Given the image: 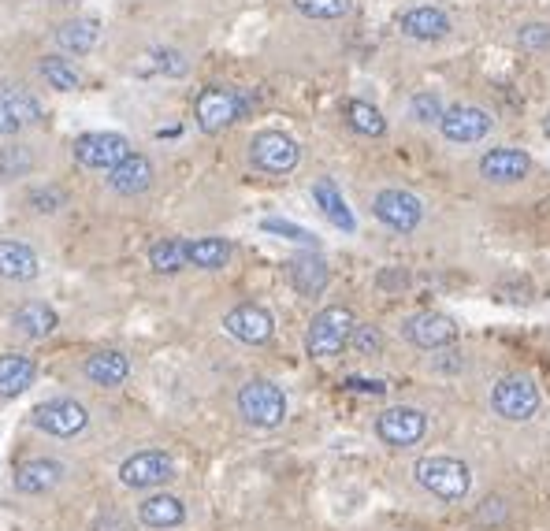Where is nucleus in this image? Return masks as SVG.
<instances>
[{"label": "nucleus", "instance_id": "obj_33", "mask_svg": "<svg viewBox=\"0 0 550 531\" xmlns=\"http://www.w3.org/2000/svg\"><path fill=\"white\" fill-rule=\"evenodd\" d=\"M294 8L309 19H339L346 15V0H294Z\"/></svg>", "mask_w": 550, "mask_h": 531}, {"label": "nucleus", "instance_id": "obj_28", "mask_svg": "<svg viewBox=\"0 0 550 531\" xmlns=\"http://www.w3.org/2000/svg\"><path fill=\"white\" fill-rule=\"evenodd\" d=\"M56 41L67 52H90L97 45V19H71L56 30Z\"/></svg>", "mask_w": 550, "mask_h": 531}, {"label": "nucleus", "instance_id": "obj_11", "mask_svg": "<svg viewBox=\"0 0 550 531\" xmlns=\"http://www.w3.org/2000/svg\"><path fill=\"white\" fill-rule=\"evenodd\" d=\"M30 420H34V428L67 439V435H79V431L86 428L90 413H86L79 402H71V398H56V402H41L38 409L30 413Z\"/></svg>", "mask_w": 550, "mask_h": 531}, {"label": "nucleus", "instance_id": "obj_13", "mask_svg": "<svg viewBox=\"0 0 550 531\" xmlns=\"http://www.w3.org/2000/svg\"><path fill=\"white\" fill-rule=\"evenodd\" d=\"M223 327H227V335L238 338V342H246V346H261L268 342L275 331V320L272 312L261 309V305H238L223 316Z\"/></svg>", "mask_w": 550, "mask_h": 531}, {"label": "nucleus", "instance_id": "obj_19", "mask_svg": "<svg viewBox=\"0 0 550 531\" xmlns=\"http://www.w3.org/2000/svg\"><path fill=\"white\" fill-rule=\"evenodd\" d=\"M331 272H328V264L320 257H298V260H290V283H294V290L298 294H305V298H320L324 294V286H328Z\"/></svg>", "mask_w": 550, "mask_h": 531}, {"label": "nucleus", "instance_id": "obj_25", "mask_svg": "<svg viewBox=\"0 0 550 531\" xmlns=\"http://www.w3.org/2000/svg\"><path fill=\"white\" fill-rule=\"evenodd\" d=\"M313 201L324 208V216H328L335 227H342V231H354V227H357L354 216H350V208H346V201H342L339 186H335L331 179L316 182V186H313Z\"/></svg>", "mask_w": 550, "mask_h": 531}, {"label": "nucleus", "instance_id": "obj_26", "mask_svg": "<svg viewBox=\"0 0 550 531\" xmlns=\"http://www.w3.org/2000/svg\"><path fill=\"white\" fill-rule=\"evenodd\" d=\"M186 257H190L194 268L216 272L231 260V242L227 238H197V242H186Z\"/></svg>", "mask_w": 550, "mask_h": 531}, {"label": "nucleus", "instance_id": "obj_37", "mask_svg": "<svg viewBox=\"0 0 550 531\" xmlns=\"http://www.w3.org/2000/svg\"><path fill=\"white\" fill-rule=\"evenodd\" d=\"M521 45L524 49H550V26L547 23H532L521 30Z\"/></svg>", "mask_w": 550, "mask_h": 531}, {"label": "nucleus", "instance_id": "obj_21", "mask_svg": "<svg viewBox=\"0 0 550 531\" xmlns=\"http://www.w3.org/2000/svg\"><path fill=\"white\" fill-rule=\"evenodd\" d=\"M0 275L15 279V283H27L38 275V253L23 242H0Z\"/></svg>", "mask_w": 550, "mask_h": 531}, {"label": "nucleus", "instance_id": "obj_16", "mask_svg": "<svg viewBox=\"0 0 550 531\" xmlns=\"http://www.w3.org/2000/svg\"><path fill=\"white\" fill-rule=\"evenodd\" d=\"M528 171H532V160H528V153H521V149H510V145L491 149V153H484V160H480V175H484L487 182H498V186L521 182Z\"/></svg>", "mask_w": 550, "mask_h": 531}, {"label": "nucleus", "instance_id": "obj_18", "mask_svg": "<svg viewBox=\"0 0 550 531\" xmlns=\"http://www.w3.org/2000/svg\"><path fill=\"white\" fill-rule=\"evenodd\" d=\"M402 34L417 41H439L450 34V15L443 8H413L402 15Z\"/></svg>", "mask_w": 550, "mask_h": 531}, {"label": "nucleus", "instance_id": "obj_3", "mask_svg": "<svg viewBox=\"0 0 550 531\" xmlns=\"http://www.w3.org/2000/svg\"><path fill=\"white\" fill-rule=\"evenodd\" d=\"M238 413L246 416L253 428H279L287 416V398L268 379H253L238 390Z\"/></svg>", "mask_w": 550, "mask_h": 531}, {"label": "nucleus", "instance_id": "obj_24", "mask_svg": "<svg viewBox=\"0 0 550 531\" xmlns=\"http://www.w3.org/2000/svg\"><path fill=\"white\" fill-rule=\"evenodd\" d=\"M86 376H90V383H97V387H119L123 379L131 376V364H127L123 353L108 350L86 361Z\"/></svg>", "mask_w": 550, "mask_h": 531}, {"label": "nucleus", "instance_id": "obj_31", "mask_svg": "<svg viewBox=\"0 0 550 531\" xmlns=\"http://www.w3.org/2000/svg\"><path fill=\"white\" fill-rule=\"evenodd\" d=\"M41 78H45L53 90H79L82 82L79 71L67 64V60H60V56H45V60H41Z\"/></svg>", "mask_w": 550, "mask_h": 531}, {"label": "nucleus", "instance_id": "obj_4", "mask_svg": "<svg viewBox=\"0 0 550 531\" xmlns=\"http://www.w3.org/2000/svg\"><path fill=\"white\" fill-rule=\"evenodd\" d=\"M491 409H495L502 420H532L539 409V390L528 376H506L498 379L495 390H491Z\"/></svg>", "mask_w": 550, "mask_h": 531}, {"label": "nucleus", "instance_id": "obj_32", "mask_svg": "<svg viewBox=\"0 0 550 531\" xmlns=\"http://www.w3.org/2000/svg\"><path fill=\"white\" fill-rule=\"evenodd\" d=\"M149 64H145V71H153V75H183L186 71V60H183V52H175V49H157V52H149L145 56Z\"/></svg>", "mask_w": 550, "mask_h": 531}, {"label": "nucleus", "instance_id": "obj_2", "mask_svg": "<svg viewBox=\"0 0 550 531\" xmlns=\"http://www.w3.org/2000/svg\"><path fill=\"white\" fill-rule=\"evenodd\" d=\"M354 327H357L354 312L342 309V305H331V309L316 312L313 324H309V335H305V350H309V357L328 361V357L342 353V346L354 335Z\"/></svg>", "mask_w": 550, "mask_h": 531}, {"label": "nucleus", "instance_id": "obj_39", "mask_svg": "<svg viewBox=\"0 0 550 531\" xmlns=\"http://www.w3.org/2000/svg\"><path fill=\"white\" fill-rule=\"evenodd\" d=\"M346 387H350V390H365V394H383V390H387L380 379H346Z\"/></svg>", "mask_w": 550, "mask_h": 531}, {"label": "nucleus", "instance_id": "obj_6", "mask_svg": "<svg viewBox=\"0 0 550 531\" xmlns=\"http://www.w3.org/2000/svg\"><path fill=\"white\" fill-rule=\"evenodd\" d=\"M298 142L283 134V130H264L249 142V160L253 168L268 171V175H287V171L298 168Z\"/></svg>", "mask_w": 550, "mask_h": 531}, {"label": "nucleus", "instance_id": "obj_34", "mask_svg": "<svg viewBox=\"0 0 550 531\" xmlns=\"http://www.w3.org/2000/svg\"><path fill=\"white\" fill-rule=\"evenodd\" d=\"M443 101L435 97V93H428V90H420L417 97H413V119L417 123H443Z\"/></svg>", "mask_w": 550, "mask_h": 531}, {"label": "nucleus", "instance_id": "obj_5", "mask_svg": "<svg viewBox=\"0 0 550 531\" xmlns=\"http://www.w3.org/2000/svg\"><path fill=\"white\" fill-rule=\"evenodd\" d=\"M249 101L242 93L235 90H220V86H212L197 97L194 104V116H197V127L205 130V134H220L223 127H231L235 119L246 116Z\"/></svg>", "mask_w": 550, "mask_h": 531}, {"label": "nucleus", "instance_id": "obj_40", "mask_svg": "<svg viewBox=\"0 0 550 531\" xmlns=\"http://www.w3.org/2000/svg\"><path fill=\"white\" fill-rule=\"evenodd\" d=\"M543 127H547V134H550V112H547V123H543Z\"/></svg>", "mask_w": 550, "mask_h": 531}, {"label": "nucleus", "instance_id": "obj_36", "mask_svg": "<svg viewBox=\"0 0 550 531\" xmlns=\"http://www.w3.org/2000/svg\"><path fill=\"white\" fill-rule=\"evenodd\" d=\"M350 342H354L357 353H380L383 350V335L372 324H357L354 335H350Z\"/></svg>", "mask_w": 550, "mask_h": 531}, {"label": "nucleus", "instance_id": "obj_10", "mask_svg": "<svg viewBox=\"0 0 550 531\" xmlns=\"http://www.w3.org/2000/svg\"><path fill=\"white\" fill-rule=\"evenodd\" d=\"M372 212H376L380 223H387L391 231H402V234L417 231L420 220H424V205H420L409 190H383V194H376Z\"/></svg>", "mask_w": 550, "mask_h": 531}, {"label": "nucleus", "instance_id": "obj_7", "mask_svg": "<svg viewBox=\"0 0 550 531\" xmlns=\"http://www.w3.org/2000/svg\"><path fill=\"white\" fill-rule=\"evenodd\" d=\"M376 435H380L387 446L394 450H406V446H417L424 435H428V416L413 409V405H394V409H383L376 416Z\"/></svg>", "mask_w": 550, "mask_h": 531}, {"label": "nucleus", "instance_id": "obj_30", "mask_svg": "<svg viewBox=\"0 0 550 531\" xmlns=\"http://www.w3.org/2000/svg\"><path fill=\"white\" fill-rule=\"evenodd\" d=\"M346 123H350L357 134H365V138H380L383 130H387V119H383L368 101H350L346 104Z\"/></svg>", "mask_w": 550, "mask_h": 531}, {"label": "nucleus", "instance_id": "obj_8", "mask_svg": "<svg viewBox=\"0 0 550 531\" xmlns=\"http://www.w3.org/2000/svg\"><path fill=\"white\" fill-rule=\"evenodd\" d=\"M131 156V142L123 134H112V130H97V134H82L75 142V160L82 168H101L112 171L119 160Z\"/></svg>", "mask_w": 550, "mask_h": 531}, {"label": "nucleus", "instance_id": "obj_9", "mask_svg": "<svg viewBox=\"0 0 550 531\" xmlns=\"http://www.w3.org/2000/svg\"><path fill=\"white\" fill-rule=\"evenodd\" d=\"M402 331L420 350H443V346L458 342V320L446 312H417L402 324Z\"/></svg>", "mask_w": 550, "mask_h": 531}, {"label": "nucleus", "instance_id": "obj_20", "mask_svg": "<svg viewBox=\"0 0 550 531\" xmlns=\"http://www.w3.org/2000/svg\"><path fill=\"white\" fill-rule=\"evenodd\" d=\"M138 517L142 524L149 528H179L186 520V509L179 498H171V494H149L142 506H138Z\"/></svg>", "mask_w": 550, "mask_h": 531}, {"label": "nucleus", "instance_id": "obj_12", "mask_svg": "<svg viewBox=\"0 0 550 531\" xmlns=\"http://www.w3.org/2000/svg\"><path fill=\"white\" fill-rule=\"evenodd\" d=\"M175 476V461L160 450H145V454H134L131 461H123L119 468V480L134 487V491H145V487H160Z\"/></svg>", "mask_w": 550, "mask_h": 531}, {"label": "nucleus", "instance_id": "obj_29", "mask_svg": "<svg viewBox=\"0 0 550 531\" xmlns=\"http://www.w3.org/2000/svg\"><path fill=\"white\" fill-rule=\"evenodd\" d=\"M149 264L164 275L186 268V264H190V257H186V242H179V238H160L157 246L149 249Z\"/></svg>", "mask_w": 550, "mask_h": 531}, {"label": "nucleus", "instance_id": "obj_27", "mask_svg": "<svg viewBox=\"0 0 550 531\" xmlns=\"http://www.w3.org/2000/svg\"><path fill=\"white\" fill-rule=\"evenodd\" d=\"M15 327L30 338H45L56 331V312L49 305H41V301H30V305L15 312Z\"/></svg>", "mask_w": 550, "mask_h": 531}, {"label": "nucleus", "instance_id": "obj_23", "mask_svg": "<svg viewBox=\"0 0 550 531\" xmlns=\"http://www.w3.org/2000/svg\"><path fill=\"white\" fill-rule=\"evenodd\" d=\"M30 383H34V361L30 357H19V353L0 357V398H15Z\"/></svg>", "mask_w": 550, "mask_h": 531}, {"label": "nucleus", "instance_id": "obj_22", "mask_svg": "<svg viewBox=\"0 0 550 531\" xmlns=\"http://www.w3.org/2000/svg\"><path fill=\"white\" fill-rule=\"evenodd\" d=\"M60 476H64V468L56 465V461L38 457V461H30V465H23L19 472H15V487H19L23 494H45L60 483Z\"/></svg>", "mask_w": 550, "mask_h": 531}, {"label": "nucleus", "instance_id": "obj_1", "mask_svg": "<svg viewBox=\"0 0 550 531\" xmlns=\"http://www.w3.org/2000/svg\"><path fill=\"white\" fill-rule=\"evenodd\" d=\"M413 476H417L420 487L428 494H435L439 502H465V498H469L472 472L461 457H446V454L420 457Z\"/></svg>", "mask_w": 550, "mask_h": 531}, {"label": "nucleus", "instance_id": "obj_35", "mask_svg": "<svg viewBox=\"0 0 550 531\" xmlns=\"http://www.w3.org/2000/svg\"><path fill=\"white\" fill-rule=\"evenodd\" d=\"M268 234H279V238H287V242H298V246H316V238L305 227H298V223L290 220H264L261 223Z\"/></svg>", "mask_w": 550, "mask_h": 531}, {"label": "nucleus", "instance_id": "obj_17", "mask_svg": "<svg viewBox=\"0 0 550 531\" xmlns=\"http://www.w3.org/2000/svg\"><path fill=\"white\" fill-rule=\"evenodd\" d=\"M149 182H153V164L138 153L119 160L116 168L108 171V186L116 194H142V190H149Z\"/></svg>", "mask_w": 550, "mask_h": 531}, {"label": "nucleus", "instance_id": "obj_15", "mask_svg": "<svg viewBox=\"0 0 550 531\" xmlns=\"http://www.w3.org/2000/svg\"><path fill=\"white\" fill-rule=\"evenodd\" d=\"M41 116V104L19 86H4L0 90V134H19V130L34 127Z\"/></svg>", "mask_w": 550, "mask_h": 531}, {"label": "nucleus", "instance_id": "obj_38", "mask_svg": "<svg viewBox=\"0 0 550 531\" xmlns=\"http://www.w3.org/2000/svg\"><path fill=\"white\" fill-rule=\"evenodd\" d=\"M30 205L41 208V212H56V208L64 205V197H60V194H49V190H38V194H30Z\"/></svg>", "mask_w": 550, "mask_h": 531}, {"label": "nucleus", "instance_id": "obj_14", "mask_svg": "<svg viewBox=\"0 0 550 531\" xmlns=\"http://www.w3.org/2000/svg\"><path fill=\"white\" fill-rule=\"evenodd\" d=\"M446 142L454 145H472L487 138V130H491V116H487L484 108H476V104H458V108H450L439 123Z\"/></svg>", "mask_w": 550, "mask_h": 531}]
</instances>
